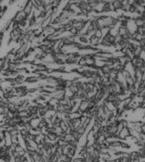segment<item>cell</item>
I'll return each instance as SVG.
<instances>
[{
	"label": "cell",
	"mask_w": 145,
	"mask_h": 162,
	"mask_svg": "<svg viewBox=\"0 0 145 162\" xmlns=\"http://www.w3.org/2000/svg\"><path fill=\"white\" fill-rule=\"evenodd\" d=\"M32 75L26 76V80H25V83L28 84V85H32V84H37L39 79H38L37 76L35 75V74H31Z\"/></svg>",
	"instance_id": "cell-1"
},
{
	"label": "cell",
	"mask_w": 145,
	"mask_h": 162,
	"mask_svg": "<svg viewBox=\"0 0 145 162\" xmlns=\"http://www.w3.org/2000/svg\"><path fill=\"white\" fill-rule=\"evenodd\" d=\"M119 138L121 140H126V138L130 135L129 133V130H128V127H124L123 129L119 133Z\"/></svg>",
	"instance_id": "cell-2"
},
{
	"label": "cell",
	"mask_w": 145,
	"mask_h": 162,
	"mask_svg": "<svg viewBox=\"0 0 145 162\" xmlns=\"http://www.w3.org/2000/svg\"><path fill=\"white\" fill-rule=\"evenodd\" d=\"M26 75L22 74H19L15 78V82L16 83V85H22V84L25 83V80H26Z\"/></svg>",
	"instance_id": "cell-3"
},
{
	"label": "cell",
	"mask_w": 145,
	"mask_h": 162,
	"mask_svg": "<svg viewBox=\"0 0 145 162\" xmlns=\"http://www.w3.org/2000/svg\"><path fill=\"white\" fill-rule=\"evenodd\" d=\"M10 140H11V143H12L13 145H16V144H20V135L19 134L11 135Z\"/></svg>",
	"instance_id": "cell-4"
},
{
	"label": "cell",
	"mask_w": 145,
	"mask_h": 162,
	"mask_svg": "<svg viewBox=\"0 0 145 162\" xmlns=\"http://www.w3.org/2000/svg\"><path fill=\"white\" fill-rule=\"evenodd\" d=\"M71 120V123H72V125H73L74 128L76 129L78 127H80L81 124V118L78 117V118H74V119H70Z\"/></svg>",
	"instance_id": "cell-5"
},
{
	"label": "cell",
	"mask_w": 145,
	"mask_h": 162,
	"mask_svg": "<svg viewBox=\"0 0 145 162\" xmlns=\"http://www.w3.org/2000/svg\"><path fill=\"white\" fill-rule=\"evenodd\" d=\"M136 32L138 33L139 35L141 36H145V25H142V26H137L136 28Z\"/></svg>",
	"instance_id": "cell-6"
},
{
	"label": "cell",
	"mask_w": 145,
	"mask_h": 162,
	"mask_svg": "<svg viewBox=\"0 0 145 162\" xmlns=\"http://www.w3.org/2000/svg\"><path fill=\"white\" fill-rule=\"evenodd\" d=\"M68 32L70 34V35H78V31L75 26H71V27L69 29Z\"/></svg>",
	"instance_id": "cell-7"
},
{
	"label": "cell",
	"mask_w": 145,
	"mask_h": 162,
	"mask_svg": "<svg viewBox=\"0 0 145 162\" xmlns=\"http://www.w3.org/2000/svg\"><path fill=\"white\" fill-rule=\"evenodd\" d=\"M94 36H96L97 37L99 38V39H102L103 38V33H102V30L101 29H98V30H96L94 31Z\"/></svg>",
	"instance_id": "cell-8"
},
{
	"label": "cell",
	"mask_w": 145,
	"mask_h": 162,
	"mask_svg": "<svg viewBox=\"0 0 145 162\" xmlns=\"http://www.w3.org/2000/svg\"><path fill=\"white\" fill-rule=\"evenodd\" d=\"M19 74V72L17 71L16 69H15V70H10V73H9V77H11V78H15L16 77L17 75Z\"/></svg>",
	"instance_id": "cell-9"
},
{
	"label": "cell",
	"mask_w": 145,
	"mask_h": 162,
	"mask_svg": "<svg viewBox=\"0 0 145 162\" xmlns=\"http://www.w3.org/2000/svg\"><path fill=\"white\" fill-rule=\"evenodd\" d=\"M5 132L6 131H3V132H0V140H3L5 138Z\"/></svg>",
	"instance_id": "cell-10"
},
{
	"label": "cell",
	"mask_w": 145,
	"mask_h": 162,
	"mask_svg": "<svg viewBox=\"0 0 145 162\" xmlns=\"http://www.w3.org/2000/svg\"><path fill=\"white\" fill-rule=\"evenodd\" d=\"M60 162H65V161H60Z\"/></svg>",
	"instance_id": "cell-11"
}]
</instances>
